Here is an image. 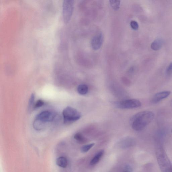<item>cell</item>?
<instances>
[{
    "instance_id": "2",
    "label": "cell",
    "mask_w": 172,
    "mask_h": 172,
    "mask_svg": "<svg viewBox=\"0 0 172 172\" xmlns=\"http://www.w3.org/2000/svg\"><path fill=\"white\" fill-rule=\"evenodd\" d=\"M156 157L162 172H172V166L165 151L162 147L156 151Z\"/></svg>"
},
{
    "instance_id": "16",
    "label": "cell",
    "mask_w": 172,
    "mask_h": 172,
    "mask_svg": "<svg viewBox=\"0 0 172 172\" xmlns=\"http://www.w3.org/2000/svg\"><path fill=\"white\" fill-rule=\"evenodd\" d=\"M35 98V95L34 93H33L31 95V97L30 98L28 104V109L29 110L31 109V107L33 104Z\"/></svg>"
},
{
    "instance_id": "19",
    "label": "cell",
    "mask_w": 172,
    "mask_h": 172,
    "mask_svg": "<svg viewBox=\"0 0 172 172\" xmlns=\"http://www.w3.org/2000/svg\"><path fill=\"white\" fill-rule=\"evenodd\" d=\"M167 75L170 76L172 74V63L169 65L166 70Z\"/></svg>"
},
{
    "instance_id": "9",
    "label": "cell",
    "mask_w": 172,
    "mask_h": 172,
    "mask_svg": "<svg viewBox=\"0 0 172 172\" xmlns=\"http://www.w3.org/2000/svg\"><path fill=\"white\" fill-rule=\"evenodd\" d=\"M163 40L161 39H157L153 42L151 45V49L154 50H157L162 47L163 44Z\"/></svg>"
},
{
    "instance_id": "4",
    "label": "cell",
    "mask_w": 172,
    "mask_h": 172,
    "mask_svg": "<svg viewBox=\"0 0 172 172\" xmlns=\"http://www.w3.org/2000/svg\"><path fill=\"white\" fill-rule=\"evenodd\" d=\"M64 122L66 124H70L80 119L81 114L75 109L67 107L63 112Z\"/></svg>"
},
{
    "instance_id": "17",
    "label": "cell",
    "mask_w": 172,
    "mask_h": 172,
    "mask_svg": "<svg viewBox=\"0 0 172 172\" xmlns=\"http://www.w3.org/2000/svg\"><path fill=\"white\" fill-rule=\"evenodd\" d=\"M130 26L133 29L137 30L139 27L138 24L137 22L135 21H132L130 22Z\"/></svg>"
},
{
    "instance_id": "3",
    "label": "cell",
    "mask_w": 172,
    "mask_h": 172,
    "mask_svg": "<svg viewBox=\"0 0 172 172\" xmlns=\"http://www.w3.org/2000/svg\"><path fill=\"white\" fill-rule=\"evenodd\" d=\"M55 115L50 111H43L37 115L34 123V128L37 130H40L44 127L45 124L52 122L54 119Z\"/></svg>"
},
{
    "instance_id": "13",
    "label": "cell",
    "mask_w": 172,
    "mask_h": 172,
    "mask_svg": "<svg viewBox=\"0 0 172 172\" xmlns=\"http://www.w3.org/2000/svg\"><path fill=\"white\" fill-rule=\"evenodd\" d=\"M110 3L111 7L114 10H117L119 9L120 1H110Z\"/></svg>"
},
{
    "instance_id": "8",
    "label": "cell",
    "mask_w": 172,
    "mask_h": 172,
    "mask_svg": "<svg viewBox=\"0 0 172 172\" xmlns=\"http://www.w3.org/2000/svg\"><path fill=\"white\" fill-rule=\"evenodd\" d=\"M171 94L169 91H164L157 93L154 95L152 100L154 103H157L165 98H167Z\"/></svg>"
},
{
    "instance_id": "18",
    "label": "cell",
    "mask_w": 172,
    "mask_h": 172,
    "mask_svg": "<svg viewBox=\"0 0 172 172\" xmlns=\"http://www.w3.org/2000/svg\"><path fill=\"white\" fill-rule=\"evenodd\" d=\"M44 104V101L41 100H39L37 101L34 106V109H36L42 107Z\"/></svg>"
},
{
    "instance_id": "6",
    "label": "cell",
    "mask_w": 172,
    "mask_h": 172,
    "mask_svg": "<svg viewBox=\"0 0 172 172\" xmlns=\"http://www.w3.org/2000/svg\"><path fill=\"white\" fill-rule=\"evenodd\" d=\"M116 105L121 109H133L140 107L141 103L140 101L133 99L121 101L116 103Z\"/></svg>"
},
{
    "instance_id": "5",
    "label": "cell",
    "mask_w": 172,
    "mask_h": 172,
    "mask_svg": "<svg viewBox=\"0 0 172 172\" xmlns=\"http://www.w3.org/2000/svg\"><path fill=\"white\" fill-rule=\"evenodd\" d=\"M74 1L72 0H66L63 5V21L65 24L69 22L74 9Z\"/></svg>"
},
{
    "instance_id": "14",
    "label": "cell",
    "mask_w": 172,
    "mask_h": 172,
    "mask_svg": "<svg viewBox=\"0 0 172 172\" xmlns=\"http://www.w3.org/2000/svg\"><path fill=\"white\" fill-rule=\"evenodd\" d=\"M74 138L76 140L81 143L84 142L85 141V138L80 133H76L74 136Z\"/></svg>"
},
{
    "instance_id": "15",
    "label": "cell",
    "mask_w": 172,
    "mask_h": 172,
    "mask_svg": "<svg viewBox=\"0 0 172 172\" xmlns=\"http://www.w3.org/2000/svg\"><path fill=\"white\" fill-rule=\"evenodd\" d=\"M94 143H92L89 144V145L83 146L81 149L82 152L83 153L87 152L89 151L90 149L93 147V146H94Z\"/></svg>"
},
{
    "instance_id": "11",
    "label": "cell",
    "mask_w": 172,
    "mask_h": 172,
    "mask_svg": "<svg viewBox=\"0 0 172 172\" xmlns=\"http://www.w3.org/2000/svg\"><path fill=\"white\" fill-rule=\"evenodd\" d=\"M103 153H104V151L103 150H101L98 153L97 155L95 156V157L91 160L90 163L91 165H94L97 163L100 160L101 158L102 157Z\"/></svg>"
},
{
    "instance_id": "1",
    "label": "cell",
    "mask_w": 172,
    "mask_h": 172,
    "mask_svg": "<svg viewBox=\"0 0 172 172\" xmlns=\"http://www.w3.org/2000/svg\"><path fill=\"white\" fill-rule=\"evenodd\" d=\"M154 117V114L151 111H143L136 114L130 120L132 127L136 131L142 130L151 123Z\"/></svg>"
},
{
    "instance_id": "12",
    "label": "cell",
    "mask_w": 172,
    "mask_h": 172,
    "mask_svg": "<svg viewBox=\"0 0 172 172\" xmlns=\"http://www.w3.org/2000/svg\"><path fill=\"white\" fill-rule=\"evenodd\" d=\"M77 91L78 93H79L80 94L85 95L88 93V86L85 84L80 85L78 86Z\"/></svg>"
},
{
    "instance_id": "10",
    "label": "cell",
    "mask_w": 172,
    "mask_h": 172,
    "mask_svg": "<svg viewBox=\"0 0 172 172\" xmlns=\"http://www.w3.org/2000/svg\"><path fill=\"white\" fill-rule=\"evenodd\" d=\"M56 163L58 166L62 168H66L68 165L67 159L64 157H60L58 158Z\"/></svg>"
},
{
    "instance_id": "7",
    "label": "cell",
    "mask_w": 172,
    "mask_h": 172,
    "mask_svg": "<svg viewBox=\"0 0 172 172\" xmlns=\"http://www.w3.org/2000/svg\"><path fill=\"white\" fill-rule=\"evenodd\" d=\"M103 36L102 33L96 34L93 37L91 41V45L93 49L97 50L100 49L103 44Z\"/></svg>"
},
{
    "instance_id": "20",
    "label": "cell",
    "mask_w": 172,
    "mask_h": 172,
    "mask_svg": "<svg viewBox=\"0 0 172 172\" xmlns=\"http://www.w3.org/2000/svg\"><path fill=\"white\" fill-rule=\"evenodd\" d=\"M132 169L129 165L126 166L123 169V172H132Z\"/></svg>"
},
{
    "instance_id": "21",
    "label": "cell",
    "mask_w": 172,
    "mask_h": 172,
    "mask_svg": "<svg viewBox=\"0 0 172 172\" xmlns=\"http://www.w3.org/2000/svg\"><path fill=\"white\" fill-rule=\"evenodd\" d=\"M171 131V132L172 133V129Z\"/></svg>"
}]
</instances>
